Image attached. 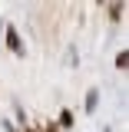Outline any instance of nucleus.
Segmentation results:
<instances>
[{
    "instance_id": "obj_1",
    "label": "nucleus",
    "mask_w": 129,
    "mask_h": 132,
    "mask_svg": "<svg viewBox=\"0 0 129 132\" xmlns=\"http://www.w3.org/2000/svg\"><path fill=\"white\" fill-rule=\"evenodd\" d=\"M7 43H10V50H20V36H17V30H13V27L7 30Z\"/></svg>"
},
{
    "instance_id": "obj_2",
    "label": "nucleus",
    "mask_w": 129,
    "mask_h": 132,
    "mask_svg": "<svg viewBox=\"0 0 129 132\" xmlns=\"http://www.w3.org/2000/svg\"><path fill=\"white\" fill-rule=\"evenodd\" d=\"M126 63H129V56H126V50H123V53L116 56V66H119V69H126Z\"/></svg>"
},
{
    "instance_id": "obj_3",
    "label": "nucleus",
    "mask_w": 129,
    "mask_h": 132,
    "mask_svg": "<svg viewBox=\"0 0 129 132\" xmlns=\"http://www.w3.org/2000/svg\"><path fill=\"white\" fill-rule=\"evenodd\" d=\"M60 122H63V126H73V112H70V109H66V112L60 116Z\"/></svg>"
}]
</instances>
